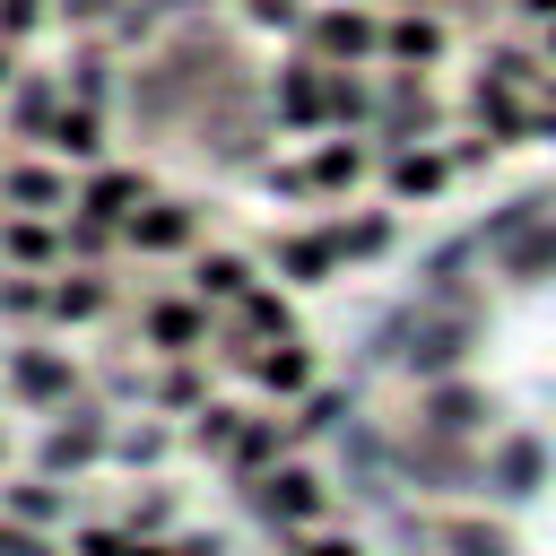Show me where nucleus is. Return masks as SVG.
I'll return each instance as SVG.
<instances>
[{"instance_id": "1", "label": "nucleus", "mask_w": 556, "mask_h": 556, "mask_svg": "<svg viewBox=\"0 0 556 556\" xmlns=\"http://www.w3.org/2000/svg\"><path fill=\"white\" fill-rule=\"evenodd\" d=\"M374 165H382V148H374V139H356V130H330V139H313V148H304V165H287V174H278V191L339 200V191H356Z\"/></svg>"}, {"instance_id": "2", "label": "nucleus", "mask_w": 556, "mask_h": 556, "mask_svg": "<svg viewBox=\"0 0 556 556\" xmlns=\"http://www.w3.org/2000/svg\"><path fill=\"white\" fill-rule=\"evenodd\" d=\"M252 513L269 521V530H321L330 521V478L313 469V460H278L269 478H252Z\"/></svg>"}, {"instance_id": "3", "label": "nucleus", "mask_w": 556, "mask_h": 556, "mask_svg": "<svg viewBox=\"0 0 556 556\" xmlns=\"http://www.w3.org/2000/svg\"><path fill=\"white\" fill-rule=\"evenodd\" d=\"M304 43H313V61L356 70V61H382V17L374 9H313L304 17Z\"/></svg>"}, {"instance_id": "4", "label": "nucleus", "mask_w": 556, "mask_h": 556, "mask_svg": "<svg viewBox=\"0 0 556 556\" xmlns=\"http://www.w3.org/2000/svg\"><path fill=\"white\" fill-rule=\"evenodd\" d=\"M460 113H469V130H486V139H504V148H521V139H530V96H521L513 78H495L486 61L469 70V87H460Z\"/></svg>"}, {"instance_id": "5", "label": "nucleus", "mask_w": 556, "mask_h": 556, "mask_svg": "<svg viewBox=\"0 0 556 556\" xmlns=\"http://www.w3.org/2000/svg\"><path fill=\"white\" fill-rule=\"evenodd\" d=\"M460 165H452V139H408V148H382V191L391 200H434L452 191Z\"/></svg>"}, {"instance_id": "6", "label": "nucleus", "mask_w": 556, "mask_h": 556, "mask_svg": "<svg viewBox=\"0 0 556 556\" xmlns=\"http://www.w3.org/2000/svg\"><path fill=\"white\" fill-rule=\"evenodd\" d=\"M443 52H452V26H443L434 9H391V17H382V61H391V70H417V78H426Z\"/></svg>"}, {"instance_id": "7", "label": "nucleus", "mask_w": 556, "mask_h": 556, "mask_svg": "<svg viewBox=\"0 0 556 556\" xmlns=\"http://www.w3.org/2000/svg\"><path fill=\"white\" fill-rule=\"evenodd\" d=\"M269 269H278L287 287H330L348 261H339V235H330V226H287V235L269 243Z\"/></svg>"}, {"instance_id": "8", "label": "nucleus", "mask_w": 556, "mask_h": 556, "mask_svg": "<svg viewBox=\"0 0 556 556\" xmlns=\"http://www.w3.org/2000/svg\"><path fill=\"white\" fill-rule=\"evenodd\" d=\"M139 330H148L156 356H200V348H208V304H200V295H156V304L139 313Z\"/></svg>"}, {"instance_id": "9", "label": "nucleus", "mask_w": 556, "mask_h": 556, "mask_svg": "<svg viewBox=\"0 0 556 556\" xmlns=\"http://www.w3.org/2000/svg\"><path fill=\"white\" fill-rule=\"evenodd\" d=\"M243 374H252L269 400H287V408H295V400L321 382V356H313L304 339H278V348H252V356H243Z\"/></svg>"}, {"instance_id": "10", "label": "nucleus", "mask_w": 556, "mask_h": 556, "mask_svg": "<svg viewBox=\"0 0 556 556\" xmlns=\"http://www.w3.org/2000/svg\"><path fill=\"white\" fill-rule=\"evenodd\" d=\"M252 287H261V269H252L243 252H226V243H200V252H191V295H200V304H226V313H235Z\"/></svg>"}, {"instance_id": "11", "label": "nucleus", "mask_w": 556, "mask_h": 556, "mask_svg": "<svg viewBox=\"0 0 556 556\" xmlns=\"http://www.w3.org/2000/svg\"><path fill=\"white\" fill-rule=\"evenodd\" d=\"M122 235H130L139 252H200V208H191V200H148Z\"/></svg>"}, {"instance_id": "12", "label": "nucleus", "mask_w": 556, "mask_h": 556, "mask_svg": "<svg viewBox=\"0 0 556 556\" xmlns=\"http://www.w3.org/2000/svg\"><path fill=\"white\" fill-rule=\"evenodd\" d=\"M330 235H339V261H382L400 243V217L391 208H356V217H330Z\"/></svg>"}, {"instance_id": "13", "label": "nucleus", "mask_w": 556, "mask_h": 556, "mask_svg": "<svg viewBox=\"0 0 556 556\" xmlns=\"http://www.w3.org/2000/svg\"><path fill=\"white\" fill-rule=\"evenodd\" d=\"M156 408H174V417H200V408H208V374H200L191 356H165V374H156Z\"/></svg>"}, {"instance_id": "14", "label": "nucleus", "mask_w": 556, "mask_h": 556, "mask_svg": "<svg viewBox=\"0 0 556 556\" xmlns=\"http://www.w3.org/2000/svg\"><path fill=\"white\" fill-rule=\"evenodd\" d=\"M504 269H513V278H547V269H556V226L539 217L530 235H513V243H504Z\"/></svg>"}, {"instance_id": "15", "label": "nucleus", "mask_w": 556, "mask_h": 556, "mask_svg": "<svg viewBox=\"0 0 556 556\" xmlns=\"http://www.w3.org/2000/svg\"><path fill=\"white\" fill-rule=\"evenodd\" d=\"M104 304H113V287H104V278H87V269L52 287V313H70V321H87V313H104Z\"/></svg>"}, {"instance_id": "16", "label": "nucleus", "mask_w": 556, "mask_h": 556, "mask_svg": "<svg viewBox=\"0 0 556 556\" xmlns=\"http://www.w3.org/2000/svg\"><path fill=\"white\" fill-rule=\"evenodd\" d=\"M52 148H61V156H96V148H104V139H96V113H87V104L61 113V122H52Z\"/></svg>"}, {"instance_id": "17", "label": "nucleus", "mask_w": 556, "mask_h": 556, "mask_svg": "<svg viewBox=\"0 0 556 556\" xmlns=\"http://www.w3.org/2000/svg\"><path fill=\"white\" fill-rule=\"evenodd\" d=\"M17 391L52 400V391H70V365H61V356H17Z\"/></svg>"}, {"instance_id": "18", "label": "nucleus", "mask_w": 556, "mask_h": 556, "mask_svg": "<svg viewBox=\"0 0 556 556\" xmlns=\"http://www.w3.org/2000/svg\"><path fill=\"white\" fill-rule=\"evenodd\" d=\"M287 556H365V547H356L348 530H330V521H321V530H295V539H287Z\"/></svg>"}, {"instance_id": "19", "label": "nucleus", "mask_w": 556, "mask_h": 556, "mask_svg": "<svg viewBox=\"0 0 556 556\" xmlns=\"http://www.w3.org/2000/svg\"><path fill=\"white\" fill-rule=\"evenodd\" d=\"M495 156H504V139H486V130H469V139H452V165H460V174H486Z\"/></svg>"}, {"instance_id": "20", "label": "nucleus", "mask_w": 556, "mask_h": 556, "mask_svg": "<svg viewBox=\"0 0 556 556\" xmlns=\"http://www.w3.org/2000/svg\"><path fill=\"white\" fill-rule=\"evenodd\" d=\"M9 191H17V200H35V208H52V200H61V182H52L43 165H17V174H9Z\"/></svg>"}, {"instance_id": "21", "label": "nucleus", "mask_w": 556, "mask_h": 556, "mask_svg": "<svg viewBox=\"0 0 556 556\" xmlns=\"http://www.w3.org/2000/svg\"><path fill=\"white\" fill-rule=\"evenodd\" d=\"M252 26H269V35H304V9H295V0H252Z\"/></svg>"}, {"instance_id": "22", "label": "nucleus", "mask_w": 556, "mask_h": 556, "mask_svg": "<svg viewBox=\"0 0 556 556\" xmlns=\"http://www.w3.org/2000/svg\"><path fill=\"white\" fill-rule=\"evenodd\" d=\"M504 17L530 26V35H547V26H556V0H504Z\"/></svg>"}, {"instance_id": "23", "label": "nucleus", "mask_w": 556, "mask_h": 556, "mask_svg": "<svg viewBox=\"0 0 556 556\" xmlns=\"http://www.w3.org/2000/svg\"><path fill=\"white\" fill-rule=\"evenodd\" d=\"M156 452H165L156 426H130V434H122V460H156Z\"/></svg>"}, {"instance_id": "24", "label": "nucleus", "mask_w": 556, "mask_h": 556, "mask_svg": "<svg viewBox=\"0 0 556 556\" xmlns=\"http://www.w3.org/2000/svg\"><path fill=\"white\" fill-rule=\"evenodd\" d=\"M35 9H43V0H0V26L17 35V26H35Z\"/></svg>"}, {"instance_id": "25", "label": "nucleus", "mask_w": 556, "mask_h": 556, "mask_svg": "<svg viewBox=\"0 0 556 556\" xmlns=\"http://www.w3.org/2000/svg\"><path fill=\"white\" fill-rule=\"evenodd\" d=\"M0 556H52L43 539H26V530H0Z\"/></svg>"}, {"instance_id": "26", "label": "nucleus", "mask_w": 556, "mask_h": 556, "mask_svg": "<svg viewBox=\"0 0 556 556\" xmlns=\"http://www.w3.org/2000/svg\"><path fill=\"white\" fill-rule=\"evenodd\" d=\"M539 43H547V61H556V26H547V35H539Z\"/></svg>"}, {"instance_id": "27", "label": "nucleus", "mask_w": 556, "mask_h": 556, "mask_svg": "<svg viewBox=\"0 0 556 556\" xmlns=\"http://www.w3.org/2000/svg\"><path fill=\"white\" fill-rule=\"evenodd\" d=\"M400 9H434V0H400Z\"/></svg>"}, {"instance_id": "28", "label": "nucleus", "mask_w": 556, "mask_h": 556, "mask_svg": "<svg viewBox=\"0 0 556 556\" xmlns=\"http://www.w3.org/2000/svg\"><path fill=\"white\" fill-rule=\"evenodd\" d=\"M0 78H9V52H0Z\"/></svg>"}]
</instances>
